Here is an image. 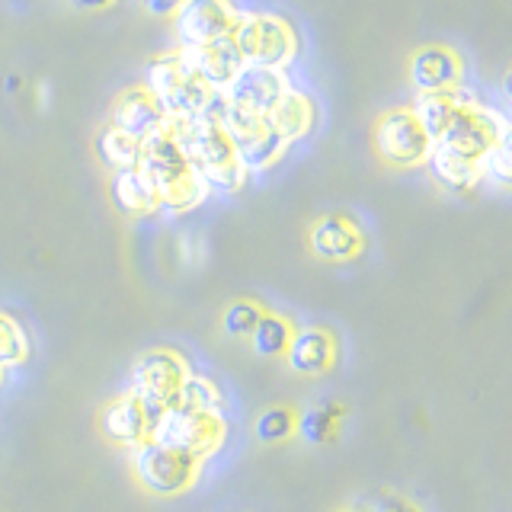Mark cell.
<instances>
[{"label": "cell", "instance_id": "cell-1", "mask_svg": "<svg viewBox=\"0 0 512 512\" xmlns=\"http://www.w3.org/2000/svg\"><path fill=\"white\" fill-rule=\"evenodd\" d=\"M180 122L183 119H164L154 132H148L141 138V160L138 167L141 173L148 176L157 189V199L160 208L167 212L180 215L196 208L208 199V189L205 180L189 167V160L180 148Z\"/></svg>", "mask_w": 512, "mask_h": 512}, {"label": "cell", "instance_id": "cell-2", "mask_svg": "<svg viewBox=\"0 0 512 512\" xmlns=\"http://www.w3.org/2000/svg\"><path fill=\"white\" fill-rule=\"evenodd\" d=\"M221 103L208 112L183 119L180 122V148L189 160V167L196 170L208 189L218 192H240L247 183V170L240 167L237 151L221 125Z\"/></svg>", "mask_w": 512, "mask_h": 512}, {"label": "cell", "instance_id": "cell-3", "mask_svg": "<svg viewBox=\"0 0 512 512\" xmlns=\"http://www.w3.org/2000/svg\"><path fill=\"white\" fill-rule=\"evenodd\" d=\"M144 84L151 87L160 109H164V116L170 119H192L221 103V93L215 87H208L205 80L192 71V64L186 61V52L180 45L148 61Z\"/></svg>", "mask_w": 512, "mask_h": 512}, {"label": "cell", "instance_id": "cell-4", "mask_svg": "<svg viewBox=\"0 0 512 512\" xmlns=\"http://www.w3.org/2000/svg\"><path fill=\"white\" fill-rule=\"evenodd\" d=\"M202 464L199 458H192L186 452H176L170 445H160L154 439L141 442L138 448H132V477L135 484L151 493V496H183L192 487L199 484V474H202Z\"/></svg>", "mask_w": 512, "mask_h": 512}, {"label": "cell", "instance_id": "cell-5", "mask_svg": "<svg viewBox=\"0 0 512 512\" xmlns=\"http://www.w3.org/2000/svg\"><path fill=\"white\" fill-rule=\"evenodd\" d=\"M231 39L244 64L256 68H288L298 55L295 26L276 13H240Z\"/></svg>", "mask_w": 512, "mask_h": 512}, {"label": "cell", "instance_id": "cell-6", "mask_svg": "<svg viewBox=\"0 0 512 512\" xmlns=\"http://www.w3.org/2000/svg\"><path fill=\"white\" fill-rule=\"evenodd\" d=\"M375 154L384 167L391 170H416L426 167V160L436 148V138H432L423 122L416 119V112L410 106L388 109L381 112L372 132Z\"/></svg>", "mask_w": 512, "mask_h": 512}, {"label": "cell", "instance_id": "cell-7", "mask_svg": "<svg viewBox=\"0 0 512 512\" xmlns=\"http://www.w3.org/2000/svg\"><path fill=\"white\" fill-rule=\"evenodd\" d=\"M224 439H228V420H224L221 410L170 407L154 432V442L170 445L176 452H186L199 461L218 455Z\"/></svg>", "mask_w": 512, "mask_h": 512}, {"label": "cell", "instance_id": "cell-8", "mask_svg": "<svg viewBox=\"0 0 512 512\" xmlns=\"http://www.w3.org/2000/svg\"><path fill=\"white\" fill-rule=\"evenodd\" d=\"M218 112H221L224 132H228L234 151H237L240 167H244L247 173H263L269 167H276L285 157L288 141L272 132V128L266 125V116L228 106V103H221Z\"/></svg>", "mask_w": 512, "mask_h": 512}, {"label": "cell", "instance_id": "cell-9", "mask_svg": "<svg viewBox=\"0 0 512 512\" xmlns=\"http://www.w3.org/2000/svg\"><path fill=\"white\" fill-rule=\"evenodd\" d=\"M164 413H167V407L151 404V400H141L138 394L125 391L119 397H112L109 404H103L96 426H100V436L109 445L132 452V448H138L141 442L154 439Z\"/></svg>", "mask_w": 512, "mask_h": 512}, {"label": "cell", "instance_id": "cell-10", "mask_svg": "<svg viewBox=\"0 0 512 512\" xmlns=\"http://www.w3.org/2000/svg\"><path fill=\"white\" fill-rule=\"evenodd\" d=\"M506 138H509V119L500 109L484 106L477 100V103L461 106L455 112V119L448 122V128L439 135L436 144H442L448 151H458L464 157L480 160L490 148H496V144Z\"/></svg>", "mask_w": 512, "mask_h": 512}, {"label": "cell", "instance_id": "cell-11", "mask_svg": "<svg viewBox=\"0 0 512 512\" xmlns=\"http://www.w3.org/2000/svg\"><path fill=\"white\" fill-rule=\"evenodd\" d=\"M189 378V365L176 349H148L141 352L132 365V378H128V391L141 400H151L160 407H176L180 391Z\"/></svg>", "mask_w": 512, "mask_h": 512}, {"label": "cell", "instance_id": "cell-12", "mask_svg": "<svg viewBox=\"0 0 512 512\" xmlns=\"http://www.w3.org/2000/svg\"><path fill=\"white\" fill-rule=\"evenodd\" d=\"M170 20L176 32V45L192 48V45H205V42L231 36L240 20V10L231 0H186Z\"/></svg>", "mask_w": 512, "mask_h": 512}, {"label": "cell", "instance_id": "cell-13", "mask_svg": "<svg viewBox=\"0 0 512 512\" xmlns=\"http://www.w3.org/2000/svg\"><path fill=\"white\" fill-rule=\"evenodd\" d=\"M288 87L292 84H288L285 68H256V64H244L240 74L218 93H221V103L266 116L272 103H276Z\"/></svg>", "mask_w": 512, "mask_h": 512}, {"label": "cell", "instance_id": "cell-14", "mask_svg": "<svg viewBox=\"0 0 512 512\" xmlns=\"http://www.w3.org/2000/svg\"><path fill=\"white\" fill-rule=\"evenodd\" d=\"M308 247L324 263H352L365 253V234L356 218L349 215H324L311 224Z\"/></svg>", "mask_w": 512, "mask_h": 512}, {"label": "cell", "instance_id": "cell-15", "mask_svg": "<svg viewBox=\"0 0 512 512\" xmlns=\"http://www.w3.org/2000/svg\"><path fill=\"white\" fill-rule=\"evenodd\" d=\"M336 336L324 327H295L292 343L285 349V365L301 378H320L336 365Z\"/></svg>", "mask_w": 512, "mask_h": 512}, {"label": "cell", "instance_id": "cell-16", "mask_svg": "<svg viewBox=\"0 0 512 512\" xmlns=\"http://www.w3.org/2000/svg\"><path fill=\"white\" fill-rule=\"evenodd\" d=\"M464 80V61L448 45H423L410 58V84L416 93L452 90Z\"/></svg>", "mask_w": 512, "mask_h": 512}, {"label": "cell", "instance_id": "cell-17", "mask_svg": "<svg viewBox=\"0 0 512 512\" xmlns=\"http://www.w3.org/2000/svg\"><path fill=\"white\" fill-rule=\"evenodd\" d=\"M164 109H160L157 96L151 93L148 84H132L116 93V100L109 106V125L122 128V132L144 138L148 132L164 122Z\"/></svg>", "mask_w": 512, "mask_h": 512}, {"label": "cell", "instance_id": "cell-18", "mask_svg": "<svg viewBox=\"0 0 512 512\" xmlns=\"http://www.w3.org/2000/svg\"><path fill=\"white\" fill-rule=\"evenodd\" d=\"M183 52H186V61L192 64V71H196L205 84L215 87V90L228 87L231 80L240 74V68H244V58H240L231 36L205 42V45H192V48H183Z\"/></svg>", "mask_w": 512, "mask_h": 512}, {"label": "cell", "instance_id": "cell-19", "mask_svg": "<svg viewBox=\"0 0 512 512\" xmlns=\"http://www.w3.org/2000/svg\"><path fill=\"white\" fill-rule=\"evenodd\" d=\"M109 199L125 218H148V215L160 212L157 189L148 176L141 173V167L112 173L109 176Z\"/></svg>", "mask_w": 512, "mask_h": 512}, {"label": "cell", "instance_id": "cell-20", "mask_svg": "<svg viewBox=\"0 0 512 512\" xmlns=\"http://www.w3.org/2000/svg\"><path fill=\"white\" fill-rule=\"evenodd\" d=\"M426 167L432 173V180H436L445 192H452V196H468V192H474L480 186V180H484L480 160L464 157L458 151H448L442 144L432 148Z\"/></svg>", "mask_w": 512, "mask_h": 512}, {"label": "cell", "instance_id": "cell-21", "mask_svg": "<svg viewBox=\"0 0 512 512\" xmlns=\"http://www.w3.org/2000/svg\"><path fill=\"white\" fill-rule=\"evenodd\" d=\"M314 119H317V109H314V100L308 93H301L295 87H288L272 109L266 112V125L276 132L279 138H285L288 144L292 141H301L304 135L314 128Z\"/></svg>", "mask_w": 512, "mask_h": 512}, {"label": "cell", "instance_id": "cell-22", "mask_svg": "<svg viewBox=\"0 0 512 512\" xmlns=\"http://www.w3.org/2000/svg\"><path fill=\"white\" fill-rule=\"evenodd\" d=\"M477 103V96L464 87H452V90H432V93H416V100L410 103V109L416 112V119L423 122V128L439 141V135L448 128V122L455 119V112L461 106Z\"/></svg>", "mask_w": 512, "mask_h": 512}, {"label": "cell", "instance_id": "cell-23", "mask_svg": "<svg viewBox=\"0 0 512 512\" xmlns=\"http://www.w3.org/2000/svg\"><path fill=\"white\" fill-rule=\"evenodd\" d=\"M96 157L103 160L106 170H132L141 160V138L122 132L116 125H106L100 135H96Z\"/></svg>", "mask_w": 512, "mask_h": 512}, {"label": "cell", "instance_id": "cell-24", "mask_svg": "<svg viewBox=\"0 0 512 512\" xmlns=\"http://www.w3.org/2000/svg\"><path fill=\"white\" fill-rule=\"evenodd\" d=\"M292 333H295V324L282 314H269L263 311V317L256 320V327L250 333V346L256 356L263 359H282L288 343H292Z\"/></svg>", "mask_w": 512, "mask_h": 512}, {"label": "cell", "instance_id": "cell-25", "mask_svg": "<svg viewBox=\"0 0 512 512\" xmlns=\"http://www.w3.org/2000/svg\"><path fill=\"white\" fill-rule=\"evenodd\" d=\"M343 407L340 404H320V407H311L298 413V423H295V436L308 445H324L330 439H336V432H340V420H343Z\"/></svg>", "mask_w": 512, "mask_h": 512}, {"label": "cell", "instance_id": "cell-26", "mask_svg": "<svg viewBox=\"0 0 512 512\" xmlns=\"http://www.w3.org/2000/svg\"><path fill=\"white\" fill-rule=\"evenodd\" d=\"M295 423H298V410H292V407H266L253 420V436H256V442H263V445H282L288 439H295Z\"/></svg>", "mask_w": 512, "mask_h": 512}, {"label": "cell", "instance_id": "cell-27", "mask_svg": "<svg viewBox=\"0 0 512 512\" xmlns=\"http://www.w3.org/2000/svg\"><path fill=\"white\" fill-rule=\"evenodd\" d=\"M29 336L23 324L13 314L0 311V368L10 372V368H20L29 359Z\"/></svg>", "mask_w": 512, "mask_h": 512}, {"label": "cell", "instance_id": "cell-28", "mask_svg": "<svg viewBox=\"0 0 512 512\" xmlns=\"http://www.w3.org/2000/svg\"><path fill=\"white\" fill-rule=\"evenodd\" d=\"M260 317H263V304L247 301V298L231 301L228 308L221 311V330L224 336H234V340H250V333Z\"/></svg>", "mask_w": 512, "mask_h": 512}, {"label": "cell", "instance_id": "cell-29", "mask_svg": "<svg viewBox=\"0 0 512 512\" xmlns=\"http://www.w3.org/2000/svg\"><path fill=\"white\" fill-rule=\"evenodd\" d=\"M224 397L218 391V384L205 375H192L186 378L183 391H180V400H176V407H189V410H221Z\"/></svg>", "mask_w": 512, "mask_h": 512}, {"label": "cell", "instance_id": "cell-30", "mask_svg": "<svg viewBox=\"0 0 512 512\" xmlns=\"http://www.w3.org/2000/svg\"><path fill=\"white\" fill-rule=\"evenodd\" d=\"M480 170H484V180H490L493 186L506 189L512 183V157H509V138L500 141L496 148H490L484 157H480Z\"/></svg>", "mask_w": 512, "mask_h": 512}, {"label": "cell", "instance_id": "cell-31", "mask_svg": "<svg viewBox=\"0 0 512 512\" xmlns=\"http://www.w3.org/2000/svg\"><path fill=\"white\" fill-rule=\"evenodd\" d=\"M186 4V0H141V7L148 10L151 16H164V20H170V16L180 10Z\"/></svg>", "mask_w": 512, "mask_h": 512}, {"label": "cell", "instance_id": "cell-32", "mask_svg": "<svg viewBox=\"0 0 512 512\" xmlns=\"http://www.w3.org/2000/svg\"><path fill=\"white\" fill-rule=\"evenodd\" d=\"M372 512H420V506L404 500V496H384L381 503H375Z\"/></svg>", "mask_w": 512, "mask_h": 512}, {"label": "cell", "instance_id": "cell-33", "mask_svg": "<svg viewBox=\"0 0 512 512\" xmlns=\"http://www.w3.org/2000/svg\"><path fill=\"white\" fill-rule=\"evenodd\" d=\"M68 4L77 10H106V7L116 4V0H68Z\"/></svg>", "mask_w": 512, "mask_h": 512}, {"label": "cell", "instance_id": "cell-34", "mask_svg": "<svg viewBox=\"0 0 512 512\" xmlns=\"http://www.w3.org/2000/svg\"><path fill=\"white\" fill-rule=\"evenodd\" d=\"M4 375H7V372H4V368H0V384H4Z\"/></svg>", "mask_w": 512, "mask_h": 512}, {"label": "cell", "instance_id": "cell-35", "mask_svg": "<svg viewBox=\"0 0 512 512\" xmlns=\"http://www.w3.org/2000/svg\"><path fill=\"white\" fill-rule=\"evenodd\" d=\"M340 512H359V509H340Z\"/></svg>", "mask_w": 512, "mask_h": 512}]
</instances>
